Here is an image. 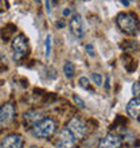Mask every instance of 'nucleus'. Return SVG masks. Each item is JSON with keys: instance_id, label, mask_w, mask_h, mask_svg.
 I'll use <instances>...</instances> for the list:
<instances>
[{"instance_id": "1", "label": "nucleus", "mask_w": 140, "mask_h": 148, "mask_svg": "<svg viewBox=\"0 0 140 148\" xmlns=\"http://www.w3.org/2000/svg\"><path fill=\"white\" fill-rule=\"evenodd\" d=\"M116 23L123 32L128 35H137L139 34V19L133 12H121L116 18Z\"/></svg>"}, {"instance_id": "2", "label": "nucleus", "mask_w": 140, "mask_h": 148, "mask_svg": "<svg viewBox=\"0 0 140 148\" xmlns=\"http://www.w3.org/2000/svg\"><path fill=\"white\" fill-rule=\"evenodd\" d=\"M55 131H57V121L51 117H45L42 121H39L31 129L32 135L38 139H46V137L53 136Z\"/></svg>"}, {"instance_id": "3", "label": "nucleus", "mask_w": 140, "mask_h": 148, "mask_svg": "<svg viewBox=\"0 0 140 148\" xmlns=\"http://www.w3.org/2000/svg\"><path fill=\"white\" fill-rule=\"evenodd\" d=\"M11 46L12 50H14V55H12L14 61H20L28 53V39L26 38L24 34H18L12 39Z\"/></svg>"}, {"instance_id": "4", "label": "nucleus", "mask_w": 140, "mask_h": 148, "mask_svg": "<svg viewBox=\"0 0 140 148\" xmlns=\"http://www.w3.org/2000/svg\"><path fill=\"white\" fill-rule=\"evenodd\" d=\"M66 129L75 137V140H77V139H84V137L86 136V133H88V125H86L85 121L81 120L80 117L70 119V121L66 125Z\"/></svg>"}, {"instance_id": "5", "label": "nucleus", "mask_w": 140, "mask_h": 148, "mask_svg": "<svg viewBox=\"0 0 140 148\" xmlns=\"http://www.w3.org/2000/svg\"><path fill=\"white\" fill-rule=\"evenodd\" d=\"M15 119V105L12 102H5L0 106V127H8Z\"/></svg>"}, {"instance_id": "6", "label": "nucleus", "mask_w": 140, "mask_h": 148, "mask_svg": "<svg viewBox=\"0 0 140 148\" xmlns=\"http://www.w3.org/2000/svg\"><path fill=\"white\" fill-rule=\"evenodd\" d=\"M55 145H57V148H73L75 145V137L66 128H63L61 129V132L57 136Z\"/></svg>"}, {"instance_id": "7", "label": "nucleus", "mask_w": 140, "mask_h": 148, "mask_svg": "<svg viewBox=\"0 0 140 148\" xmlns=\"http://www.w3.org/2000/svg\"><path fill=\"white\" fill-rule=\"evenodd\" d=\"M23 137L18 133H11L3 137V140L0 143V148H22L23 147Z\"/></svg>"}, {"instance_id": "8", "label": "nucleus", "mask_w": 140, "mask_h": 148, "mask_svg": "<svg viewBox=\"0 0 140 148\" xmlns=\"http://www.w3.org/2000/svg\"><path fill=\"white\" fill-rule=\"evenodd\" d=\"M98 148H121V139L115 133H106L98 143Z\"/></svg>"}, {"instance_id": "9", "label": "nucleus", "mask_w": 140, "mask_h": 148, "mask_svg": "<svg viewBox=\"0 0 140 148\" xmlns=\"http://www.w3.org/2000/svg\"><path fill=\"white\" fill-rule=\"evenodd\" d=\"M70 30H71V34L74 36H77V38H82L84 36V26H82V18L81 15H75L71 16V19H70Z\"/></svg>"}, {"instance_id": "10", "label": "nucleus", "mask_w": 140, "mask_h": 148, "mask_svg": "<svg viewBox=\"0 0 140 148\" xmlns=\"http://www.w3.org/2000/svg\"><path fill=\"white\" fill-rule=\"evenodd\" d=\"M23 119H24L26 125L32 128L34 125L38 124L39 121H42L45 119V116H43V113L40 110H28V112H26L23 114Z\"/></svg>"}, {"instance_id": "11", "label": "nucleus", "mask_w": 140, "mask_h": 148, "mask_svg": "<svg viewBox=\"0 0 140 148\" xmlns=\"http://www.w3.org/2000/svg\"><path fill=\"white\" fill-rule=\"evenodd\" d=\"M127 114L132 119L139 120V114H140V100L139 97H133L127 105Z\"/></svg>"}, {"instance_id": "12", "label": "nucleus", "mask_w": 140, "mask_h": 148, "mask_svg": "<svg viewBox=\"0 0 140 148\" xmlns=\"http://www.w3.org/2000/svg\"><path fill=\"white\" fill-rule=\"evenodd\" d=\"M63 73H65V77L66 78H73L74 73H75V67H74L73 62L70 61H66L65 65H63Z\"/></svg>"}, {"instance_id": "13", "label": "nucleus", "mask_w": 140, "mask_h": 148, "mask_svg": "<svg viewBox=\"0 0 140 148\" xmlns=\"http://www.w3.org/2000/svg\"><path fill=\"white\" fill-rule=\"evenodd\" d=\"M78 85L81 86L82 89L90 90V81L86 77H81V78H80V79H78Z\"/></svg>"}, {"instance_id": "14", "label": "nucleus", "mask_w": 140, "mask_h": 148, "mask_svg": "<svg viewBox=\"0 0 140 148\" xmlns=\"http://www.w3.org/2000/svg\"><path fill=\"white\" fill-rule=\"evenodd\" d=\"M50 51H51V36L47 35L46 36V43H45V55L49 57V55H50Z\"/></svg>"}, {"instance_id": "15", "label": "nucleus", "mask_w": 140, "mask_h": 148, "mask_svg": "<svg viewBox=\"0 0 140 148\" xmlns=\"http://www.w3.org/2000/svg\"><path fill=\"white\" fill-rule=\"evenodd\" d=\"M92 81H93L97 86L102 85V75L101 74H98V73H93L92 74Z\"/></svg>"}, {"instance_id": "16", "label": "nucleus", "mask_w": 140, "mask_h": 148, "mask_svg": "<svg viewBox=\"0 0 140 148\" xmlns=\"http://www.w3.org/2000/svg\"><path fill=\"white\" fill-rule=\"evenodd\" d=\"M73 100H74V102H75V105H77L78 108L85 109V102H84V100H82V98H80L77 94H74V96H73Z\"/></svg>"}, {"instance_id": "17", "label": "nucleus", "mask_w": 140, "mask_h": 148, "mask_svg": "<svg viewBox=\"0 0 140 148\" xmlns=\"http://www.w3.org/2000/svg\"><path fill=\"white\" fill-rule=\"evenodd\" d=\"M10 8L8 0H0V12H5Z\"/></svg>"}, {"instance_id": "18", "label": "nucleus", "mask_w": 140, "mask_h": 148, "mask_svg": "<svg viewBox=\"0 0 140 148\" xmlns=\"http://www.w3.org/2000/svg\"><path fill=\"white\" fill-rule=\"evenodd\" d=\"M132 93L135 97H139V94H140V85H139V82H135L132 85Z\"/></svg>"}, {"instance_id": "19", "label": "nucleus", "mask_w": 140, "mask_h": 148, "mask_svg": "<svg viewBox=\"0 0 140 148\" xmlns=\"http://www.w3.org/2000/svg\"><path fill=\"white\" fill-rule=\"evenodd\" d=\"M86 53H88V55H90V57H94V49L92 45H86Z\"/></svg>"}, {"instance_id": "20", "label": "nucleus", "mask_w": 140, "mask_h": 148, "mask_svg": "<svg viewBox=\"0 0 140 148\" xmlns=\"http://www.w3.org/2000/svg\"><path fill=\"white\" fill-rule=\"evenodd\" d=\"M46 11L49 14L51 12V0H46Z\"/></svg>"}, {"instance_id": "21", "label": "nucleus", "mask_w": 140, "mask_h": 148, "mask_svg": "<svg viewBox=\"0 0 140 148\" xmlns=\"http://www.w3.org/2000/svg\"><path fill=\"white\" fill-rule=\"evenodd\" d=\"M65 24H66L65 23V20H58V22H57V27L62 28V27H65Z\"/></svg>"}, {"instance_id": "22", "label": "nucleus", "mask_w": 140, "mask_h": 148, "mask_svg": "<svg viewBox=\"0 0 140 148\" xmlns=\"http://www.w3.org/2000/svg\"><path fill=\"white\" fill-rule=\"evenodd\" d=\"M70 12H71V11H70L69 8H66V10H63V16H69V15H70Z\"/></svg>"}, {"instance_id": "23", "label": "nucleus", "mask_w": 140, "mask_h": 148, "mask_svg": "<svg viewBox=\"0 0 140 148\" xmlns=\"http://www.w3.org/2000/svg\"><path fill=\"white\" fill-rule=\"evenodd\" d=\"M121 3L124 4L125 7H128V5H129V3H128V1H127V0H121Z\"/></svg>"}, {"instance_id": "24", "label": "nucleus", "mask_w": 140, "mask_h": 148, "mask_svg": "<svg viewBox=\"0 0 140 148\" xmlns=\"http://www.w3.org/2000/svg\"><path fill=\"white\" fill-rule=\"evenodd\" d=\"M35 3H38V4H40V1H42V0H34Z\"/></svg>"}, {"instance_id": "25", "label": "nucleus", "mask_w": 140, "mask_h": 148, "mask_svg": "<svg viewBox=\"0 0 140 148\" xmlns=\"http://www.w3.org/2000/svg\"><path fill=\"white\" fill-rule=\"evenodd\" d=\"M30 148H40V147H36V145H32V147H30Z\"/></svg>"}, {"instance_id": "26", "label": "nucleus", "mask_w": 140, "mask_h": 148, "mask_svg": "<svg viewBox=\"0 0 140 148\" xmlns=\"http://www.w3.org/2000/svg\"><path fill=\"white\" fill-rule=\"evenodd\" d=\"M127 1H128V3H132V1H133V0H127Z\"/></svg>"}]
</instances>
